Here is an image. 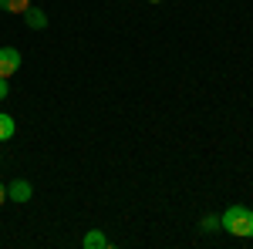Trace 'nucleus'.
I'll return each mask as SVG.
<instances>
[{
	"instance_id": "7",
	"label": "nucleus",
	"mask_w": 253,
	"mask_h": 249,
	"mask_svg": "<svg viewBox=\"0 0 253 249\" xmlns=\"http://www.w3.org/2000/svg\"><path fill=\"white\" fill-rule=\"evenodd\" d=\"M31 7V0H0V10H7V14H24Z\"/></svg>"
},
{
	"instance_id": "5",
	"label": "nucleus",
	"mask_w": 253,
	"mask_h": 249,
	"mask_svg": "<svg viewBox=\"0 0 253 249\" xmlns=\"http://www.w3.org/2000/svg\"><path fill=\"white\" fill-rule=\"evenodd\" d=\"M81 246H84V249H108V239H105L98 229H91L84 239H81Z\"/></svg>"
},
{
	"instance_id": "4",
	"label": "nucleus",
	"mask_w": 253,
	"mask_h": 249,
	"mask_svg": "<svg viewBox=\"0 0 253 249\" xmlns=\"http://www.w3.org/2000/svg\"><path fill=\"white\" fill-rule=\"evenodd\" d=\"M24 20H27V27H31V31H44V27H47V14H44L41 7H34V3L24 10Z\"/></svg>"
},
{
	"instance_id": "10",
	"label": "nucleus",
	"mask_w": 253,
	"mask_h": 249,
	"mask_svg": "<svg viewBox=\"0 0 253 249\" xmlns=\"http://www.w3.org/2000/svg\"><path fill=\"white\" fill-rule=\"evenodd\" d=\"M0 202H7V189L3 185H0Z\"/></svg>"
},
{
	"instance_id": "9",
	"label": "nucleus",
	"mask_w": 253,
	"mask_h": 249,
	"mask_svg": "<svg viewBox=\"0 0 253 249\" xmlns=\"http://www.w3.org/2000/svg\"><path fill=\"white\" fill-rule=\"evenodd\" d=\"M7 95H10V91H7V77H0V101H3Z\"/></svg>"
},
{
	"instance_id": "11",
	"label": "nucleus",
	"mask_w": 253,
	"mask_h": 249,
	"mask_svg": "<svg viewBox=\"0 0 253 249\" xmlns=\"http://www.w3.org/2000/svg\"><path fill=\"white\" fill-rule=\"evenodd\" d=\"M149 3H162V0H149Z\"/></svg>"
},
{
	"instance_id": "2",
	"label": "nucleus",
	"mask_w": 253,
	"mask_h": 249,
	"mask_svg": "<svg viewBox=\"0 0 253 249\" xmlns=\"http://www.w3.org/2000/svg\"><path fill=\"white\" fill-rule=\"evenodd\" d=\"M20 68V51L17 47H0V77L17 74Z\"/></svg>"
},
{
	"instance_id": "1",
	"label": "nucleus",
	"mask_w": 253,
	"mask_h": 249,
	"mask_svg": "<svg viewBox=\"0 0 253 249\" xmlns=\"http://www.w3.org/2000/svg\"><path fill=\"white\" fill-rule=\"evenodd\" d=\"M219 226L230 232V236H236V239H253V209H247V206H230V209L223 212Z\"/></svg>"
},
{
	"instance_id": "8",
	"label": "nucleus",
	"mask_w": 253,
	"mask_h": 249,
	"mask_svg": "<svg viewBox=\"0 0 253 249\" xmlns=\"http://www.w3.org/2000/svg\"><path fill=\"white\" fill-rule=\"evenodd\" d=\"M216 226H219V219H213V215H206V219H203V229H216Z\"/></svg>"
},
{
	"instance_id": "6",
	"label": "nucleus",
	"mask_w": 253,
	"mask_h": 249,
	"mask_svg": "<svg viewBox=\"0 0 253 249\" xmlns=\"http://www.w3.org/2000/svg\"><path fill=\"white\" fill-rule=\"evenodd\" d=\"M14 132H17V125H14V118L3 115L0 111V142H7V138H14Z\"/></svg>"
},
{
	"instance_id": "3",
	"label": "nucleus",
	"mask_w": 253,
	"mask_h": 249,
	"mask_svg": "<svg viewBox=\"0 0 253 249\" xmlns=\"http://www.w3.org/2000/svg\"><path fill=\"white\" fill-rule=\"evenodd\" d=\"M31 195H34V189H31L27 178H14V182L7 185V199H10V202H27Z\"/></svg>"
}]
</instances>
